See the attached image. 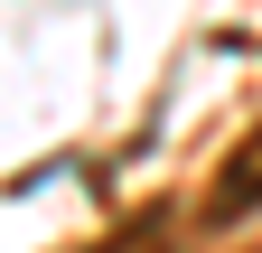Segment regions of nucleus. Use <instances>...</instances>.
I'll return each instance as SVG.
<instances>
[{"label": "nucleus", "mask_w": 262, "mask_h": 253, "mask_svg": "<svg viewBox=\"0 0 262 253\" xmlns=\"http://www.w3.org/2000/svg\"><path fill=\"white\" fill-rule=\"evenodd\" d=\"M253 206H262V132H244L234 150H225V169L206 187V225H244Z\"/></svg>", "instance_id": "1"}, {"label": "nucleus", "mask_w": 262, "mask_h": 253, "mask_svg": "<svg viewBox=\"0 0 262 253\" xmlns=\"http://www.w3.org/2000/svg\"><path fill=\"white\" fill-rule=\"evenodd\" d=\"M131 253H159V216H141V235H131Z\"/></svg>", "instance_id": "2"}]
</instances>
